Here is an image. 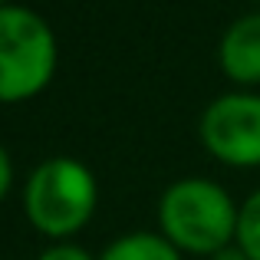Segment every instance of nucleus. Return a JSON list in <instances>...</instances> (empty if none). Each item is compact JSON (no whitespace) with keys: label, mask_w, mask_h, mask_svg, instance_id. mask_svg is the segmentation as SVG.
<instances>
[{"label":"nucleus","mask_w":260,"mask_h":260,"mask_svg":"<svg viewBox=\"0 0 260 260\" xmlns=\"http://www.w3.org/2000/svg\"><path fill=\"white\" fill-rule=\"evenodd\" d=\"M241 204L224 184L204 175L172 181L158 198V231L181 254L214 257L237 241Z\"/></svg>","instance_id":"obj_1"},{"label":"nucleus","mask_w":260,"mask_h":260,"mask_svg":"<svg viewBox=\"0 0 260 260\" xmlns=\"http://www.w3.org/2000/svg\"><path fill=\"white\" fill-rule=\"evenodd\" d=\"M99 208V184L86 161L50 155L23 181V214L37 234L53 244L70 241L92 221Z\"/></svg>","instance_id":"obj_2"},{"label":"nucleus","mask_w":260,"mask_h":260,"mask_svg":"<svg viewBox=\"0 0 260 260\" xmlns=\"http://www.w3.org/2000/svg\"><path fill=\"white\" fill-rule=\"evenodd\" d=\"M59 43L53 26L37 10L7 4L0 10V102H30L53 83Z\"/></svg>","instance_id":"obj_3"},{"label":"nucleus","mask_w":260,"mask_h":260,"mask_svg":"<svg viewBox=\"0 0 260 260\" xmlns=\"http://www.w3.org/2000/svg\"><path fill=\"white\" fill-rule=\"evenodd\" d=\"M204 152L228 168H260V92L231 89L204 106L198 119Z\"/></svg>","instance_id":"obj_4"},{"label":"nucleus","mask_w":260,"mask_h":260,"mask_svg":"<svg viewBox=\"0 0 260 260\" xmlns=\"http://www.w3.org/2000/svg\"><path fill=\"white\" fill-rule=\"evenodd\" d=\"M217 66L237 89L260 86V10L228 23L217 43Z\"/></svg>","instance_id":"obj_5"},{"label":"nucleus","mask_w":260,"mask_h":260,"mask_svg":"<svg viewBox=\"0 0 260 260\" xmlns=\"http://www.w3.org/2000/svg\"><path fill=\"white\" fill-rule=\"evenodd\" d=\"M184 254L161 231H128L109 241L99 260H181Z\"/></svg>","instance_id":"obj_6"},{"label":"nucleus","mask_w":260,"mask_h":260,"mask_svg":"<svg viewBox=\"0 0 260 260\" xmlns=\"http://www.w3.org/2000/svg\"><path fill=\"white\" fill-rule=\"evenodd\" d=\"M237 247L250 260H260V188L244 198L241 221H237Z\"/></svg>","instance_id":"obj_7"},{"label":"nucleus","mask_w":260,"mask_h":260,"mask_svg":"<svg viewBox=\"0 0 260 260\" xmlns=\"http://www.w3.org/2000/svg\"><path fill=\"white\" fill-rule=\"evenodd\" d=\"M37 260H99V257H92L86 247H79L73 241H59V244H50L46 250H40Z\"/></svg>","instance_id":"obj_8"},{"label":"nucleus","mask_w":260,"mask_h":260,"mask_svg":"<svg viewBox=\"0 0 260 260\" xmlns=\"http://www.w3.org/2000/svg\"><path fill=\"white\" fill-rule=\"evenodd\" d=\"M10 188H13V158L4 148V142H0V204H4L7 194H10Z\"/></svg>","instance_id":"obj_9"},{"label":"nucleus","mask_w":260,"mask_h":260,"mask_svg":"<svg viewBox=\"0 0 260 260\" xmlns=\"http://www.w3.org/2000/svg\"><path fill=\"white\" fill-rule=\"evenodd\" d=\"M211 260H250V257L244 254V250L237 247V241H234V244H228V247H224V250H217V254L211 257Z\"/></svg>","instance_id":"obj_10"},{"label":"nucleus","mask_w":260,"mask_h":260,"mask_svg":"<svg viewBox=\"0 0 260 260\" xmlns=\"http://www.w3.org/2000/svg\"><path fill=\"white\" fill-rule=\"evenodd\" d=\"M4 7H7V0H0V10H4Z\"/></svg>","instance_id":"obj_11"},{"label":"nucleus","mask_w":260,"mask_h":260,"mask_svg":"<svg viewBox=\"0 0 260 260\" xmlns=\"http://www.w3.org/2000/svg\"><path fill=\"white\" fill-rule=\"evenodd\" d=\"M257 4H260V0H257Z\"/></svg>","instance_id":"obj_12"}]
</instances>
